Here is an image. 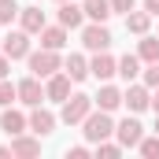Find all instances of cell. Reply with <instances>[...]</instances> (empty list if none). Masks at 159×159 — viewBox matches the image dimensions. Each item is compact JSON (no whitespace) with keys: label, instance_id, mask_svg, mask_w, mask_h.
<instances>
[{"label":"cell","instance_id":"cell-1","mask_svg":"<svg viewBox=\"0 0 159 159\" xmlns=\"http://www.w3.org/2000/svg\"><path fill=\"white\" fill-rule=\"evenodd\" d=\"M81 126H85L81 133H85V141H89V144H100V141L115 137V122H111V111H89Z\"/></svg>","mask_w":159,"mask_h":159},{"label":"cell","instance_id":"cell-2","mask_svg":"<svg viewBox=\"0 0 159 159\" xmlns=\"http://www.w3.org/2000/svg\"><path fill=\"white\" fill-rule=\"evenodd\" d=\"M89 111H93V96L74 93V96H67V100H63V115H59V119L67 122V126H78V122H85Z\"/></svg>","mask_w":159,"mask_h":159},{"label":"cell","instance_id":"cell-3","mask_svg":"<svg viewBox=\"0 0 159 159\" xmlns=\"http://www.w3.org/2000/svg\"><path fill=\"white\" fill-rule=\"evenodd\" d=\"M30 59V74H37V78H52L63 63H59V56L52 52V48H41V52H30L26 56Z\"/></svg>","mask_w":159,"mask_h":159},{"label":"cell","instance_id":"cell-4","mask_svg":"<svg viewBox=\"0 0 159 159\" xmlns=\"http://www.w3.org/2000/svg\"><path fill=\"white\" fill-rule=\"evenodd\" d=\"M81 44H85L89 52H107V48H111V30H107L104 22H93V26L81 30Z\"/></svg>","mask_w":159,"mask_h":159},{"label":"cell","instance_id":"cell-5","mask_svg":"<svg viewBox=\"0 0 159 159\" xmlns=\"http://www.w3.org/2000/svg\"><path fill=\"white\" fill-rule=\"evenodd\" d=\"M115 137H119L122 148H137V144H141V137H144V126H141L137 119H122L119 126H115Z\"/></svg>","mask_w":159,"mask_h":159},{"label":"cell","instance_id":"cell-6","mask_svg":"<svg viewBox=\"0 0 159 159\" xmlns=\"http://www.w3.org/2000/svg\"><path fill=\"white\" fill-rule=\"evenodd\" d=\"M4 56H7V59H26V56H30V34H26V30L7 34V37H4Z\"/></svg>","mask_w":159,"mask_h":159},{"label":"cell","instance_id":"cell-7","mask_svg":"<svg viewBox=\"0 0 159 159\" xmlns=\"http://www.w3.org/2000/svg\"><path fill=\"white\" fill-rule=\"evenodd\" d=\"M19 100H22L26 107H37L41 100H44V85H41L37 74H30V78H22V81H19Z\"/></svg>","mask_w":159,"mask_h":159},{"label":"cell","instance_id":"cell-8","mask_svg":"<svg viewBox=\"0 0 159 159\" xmlns=\"http://www.w3.org/2000/svg\"><path fill=\"white\" fill-rule=\"evenodd\" d=\"M67 96H70V74H67V70H63V74L56 70V74L48 78V85H44V100H56V104H63Z\"/></svg>","mask_w":159,"mask_h":159},{"label":"cell","instance_id":"cell-9","mask_svg":"<svg viewBox=\"0 0 159 159\" xmlns=\"http://www.w3.org/2000/svg\"><path fill=\"white\" fill-rule=\"evenodd\" d=\"M89 74H93L96 81H107L111 74H119V59H111L107 52H96L93 63H89Z\"/></svg>","mask_w":159,"mask_h":159},{"label":"cell","instance_id":"cell-10","mask_svg":"<svg viewBox=\"0 0 159 159\" xmlns=\"http://www.w3.org/2000/svg\"><path fill=\"white\" fill-rule=\"evenodd\" d=\"M122 104L137 115V111H144V107H152V96H148V85H129L126 93H122Z\"/></svg>","mask_w":159,"mask_h":159},{"label":"cell","instance_id":"cell-11","mask_svg":"<svg viewBox=\"0 0 159 159\" xmlns=\"http://www.w3.org/2000/svg\"><path fill=\"white\" fill-rule=\"evenodd\" d=\"M26 126H30V119H26L22 111H15V107H7V111L0 115V129H4L7 137H19V133H26Z\"/></svg>","mask_w":159,"mask_h":159},{"label":"cell","instance_id":"cell-12","mask_svg":"<svg viewBox=\"0 0 159 159\" xmlns=\"http://www.w3.org/2000/svg\"><path fill=\"white\" fill-rule=\"evenodd\" d=\"M81 22H85V7L70 4V0H63V4H59V26H67V30H78Z\"/></svg>","mask_w":159,"mask_h":159},{"label":"cell","instance_id":"cell-13","mask_svg":"<svg viewBox=\"0 0 159 159\" xmlns=\"http://www.w3.org/2000/svg\"><path fill=\"white\" fill-rule=\"evenodd\" d=\"M11 156H22V159L41 156V141H37V137H26V133L11 137Z\"/></svg>","mask_w":159,"mask_h":159},{"label":"cell","instance_id":"cell-14","mask_svg":"<svg viewBox=\"0 0 159 159\" xmlns=\"http://www.w3.org/2000/svg\"><path fill=\"white\" fill-rule=\"evenodd\" d=\"M30 129H34V133H37V137H44V133H52V129H56V115H52V111H44V107H34V115H30Z\"/></svg>","mask_w":159,"mask_h":159},{"label":"cell","instance_id":"cell-15","mask_svg":"<svg viewBox=\"0 0 159 159\" xmlns=\"http://www.w3.org/2000/svg\"><path fill=\"white\" fill-rule=\"evenodd\" d=\"M63 44H67V26H44V30H41V48L59 52Z\"/></svg>","mask_w":159,"mask_h":159},{"label":"cell","instance_id":"cell-16","mask_svg":"<svg viewBox=\"0 0 159 159\" xmlns=\"http://www.w3.org/2000/svg\"><path fill=\"white\" fill-rule=\"evenodd\" d=\"M81 7H85V19H93V22H107L115 15L111 11V0H85Z\"/></svg>","mask_w":159,"mask_h":159},{"label":"cell","instance_id":"cell-17","mask_svg":"<svg viewBox=\"0 0 159 159\" xmlns=\"http://www.w3.org/2000/svg\"><path fill=\"white\" fill-rule=\"evenodd\" d=\"M19 19H22V30H26V34H41V30H44V11H41V7H22Z\"/></svg>","mask_w":159,"mask_h":159},{"label":"cell","instance_id":"cell-18","mask_svg":"<svg viewBox=\"0 0 159 159\" xmlns=\"http://www.w3.org/2000/svg\"><path fill=\"white\" fill-rule=\"evenodd\" d=\"M93 104H96L100 111H115V107L122 104V93L115 89V85H104V89H100V96H96Z\"/></svg>","mask_w":159,"mask_h":159},{"label":"cell","instance_id":"cell-19","mask_svg":"<svg viewBox=\"0 0 159 159\" xmlns=\"http://www.w3.org/2000/svg\"><path fill=\"white\" fill-rule=\"evenodd\" d=\"M63 70L70 74V81H85V78H89V63H85V56H67Z\"/></svg>","mask_w":159,"mask_h":159},{"label":"cell","instance_id":"cell-20","mask_svg":"<svg viewBox=\"0 0 159 159\" xmlns=\"http://www.w3.org/2000/svg\"><path fill=\"white\" fill-rule=\"evenodd\" d=\"M148 26H152V15H148V11H129V15H126V30H129V34H141V37H144Z\"/></svg>","mask_w":159,"mask_h":159},{"label":"cell","instance_id":"cell-21","mask_svg":"<svg viewBox=\"0 0 159 159\" xmlns=\"http://www.w3.org/2000/svg\"><path fill=\"white\" fill-rule=\"evenodd\" d=\"M119 74L126 81H133L137 74H141V56H122V59H119Z\"/></svg>","mask_w":159,"mask_h":159},{"label":"cell","instance_id":"cell-22","mask_svg":"<svg viewBox=\"0 0 159 159\" xmlns=\"http://www.w3.org/2000/svg\"><path fill=\"white\" fill-rule=\"evenodd\" d=\"M137 56H141L144 63H156V59H159V37H144L141 48H137Z\"/></svg>","mask_w":159,"mask_h":159},{"label":"cell","instance_id":"cell-23","mask_svg":"<svg viewBox=\"0 0 159 159\" xmlns=\"http://www.w3.org/2000/svg\"><path fill=\"white\" fill-rule=\"evenodd\" d=\"M19 100V85H11L7 78H0V107H11Z\"/></svg>","mask_w":159,"mask_h":159},{"label":"cell","instance_id":"cell-24","mask_svg":"<svg viewBox=\"0 0 159 159\" xmlns=\"http://www.w3.org/2000/svg\"><path fill=\"white\" fill-rule=\"evenodd\" d=\"M141 156H148V159H159V133L156 137H141Z\"/></svg>","mask_w":159,"mask_h":159},{"label":"cell","instance_id":"cell-25","mask_svg":"<svg viewBox=\"0 0 159 159\" xmlns=\"http://www.w3.org/2000/svg\"><path fill=\"white\" fill-rule=\"evenodd\" d=\"M19 11H22V7H19L15 0H0V22H11Z\"/></svg>","mask_w":159,"mask_h":159},{"label":"cell","instance_id":"cell-26","mask_svg":"<svg viewBox=\"0 0 159 159\" xmlns=\"http://www.w3.org/2000/svg\"><path fill=\"white\" fill-rule=\"evenodd\" d=\"M122 152V144H111V141H100L96 144V156H104V159H115Z\"/></svg>","mask_w":159,"mask_h":159},{"label":"cell","instance_id":"cell-27","mask_svg":"<svg viewBox=\"0 0 159 159\" xmlns=\"http://www.w3.org/2000/svg\"><path fill=\"white\" fill-rule=\"evenodd\" d=\"M144 85H148V89H159V59H156V63H148V70H144Z\"/></svg>","mask_w":159,"mask_h":159},{"label":"cell","instance_id":"cell-28","mask_svg":"<svg viewBox=\"0 0 159 159\" xmlns=\"http://www.w3.org/2000/svg\"><path fill=\"white\" fill-rule=\"evenodd\" d=\"M133 4H137V0H111V11H119V15H129V11H133Z\"/></svg>","mask_w":159,"mask_h":159},{"label":"cell","instance_id":"cell-29","mask_svg":"<svg viewBox=\"0 0 159 159\" xmlns=\"http://www.w3.org/2000/svg\"><path fill=\"white\" fill-rule=\"evenodd\" d=\"M67 156H70V159H85V156H89V148H85V144H78V148H70Z\"/></svg>","mask_w":159,"mask_h":159},{"label":"cell","instance_id":"cell-30","mask_svg":"<svg viewBox=\"0 0 159 159\" xmlns=\"http://www.w3.org/2000/svg\"><path fill=\"white\" fill-rule=\"evenodd\" d=\"M7 70H11V59H7V56L0 52V78H7Z\"/></svg>","mask_w":159,"mask_h":159},{"label":"cell","instance_id":"cell-31","mask_svg":"<svg viewBox=\"0 0 159 159\" xmlns=\"http://www.w3.org/2000/svg\"><path fill=\"white\" fill-rule=\"evenodd\" d=\"M144 11L148 15H159V0H144Z\"/></svg>","mask_w":159,"mask_h":159},{"label":"cell","instance_id":"cell-32","mask_svg":"<svg viewBox=\"0 0 159 159\" xmlns=\"http://www.w3.org/2000/svg\"><path fill=\"white\" fill-rule=\"evenodd\" d=\"M11 156V144H7V148H0V159H7Z\"/></svg>","mask_w":159,"mask_h":159},{"label":"cell","instance_id":"cell-33","mask_svg":"<svg viewBox=\"0 0 159 159\" xmlns=\"http://www.w3.org/2000/svg\"><path fill=\"white\" fill-rule=\"evenodd\" d=\"M152 107H156V115H159V93H156V96H152Z\"/></svg>","mask_w":159,"mask_h":159},{"label":"cell","instance_id":"cell-34","mask_svg":"<svg viewBox=\"0 0 159 159\" xmlns=\"http://www.w3.org/2000/svg\"><path fill=\"white\" fill-rule=\"evenodd\" d=\"M156 133H159V119H156Z\"/></svg>","mask_w":159,"mask_h":159},{"label":"cell","instance_id":"cell-35","mask_svg":"<svg viewBox=\"0 0 159 159\" xmlns=\"http://www.w3.org/2000/svg\"><path fill=\"white\" fill-rule=\"evenodd\" d=\"M59 4H63V0H59Z\"/></svg>","mask_w":159,"mask_h":159}]
</instances>
